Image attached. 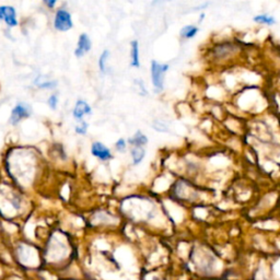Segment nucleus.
I'll return each instance as SVG.
<instances>
[{
    "mask_svg": "<svg viewBox=\"0 0 280 280\" xmlns=\"http://www.w3.org/2000/svg\"><path fill=\"white\" fill-rule=\"evenodd\" d=\"M132 66L133 67H139V46L137 41L132 42Z\"/></svg>",
    "mask_w": 280,
    "mask_h": 280,
    "instance_id": "11",
    "label": "nucleus"
},
{
    "mask_svg": "<svg viewBox=\"0 0 280 280\" xmlns=\"http://www.w3.org/2000/svg\"><path fill=\"white\" fill-rule=\"evenodd\" d=\"M47 103H48V105H49L50 108L56 109L57 104H58V98H57V96H55V95L50 96L49 99L47 100Z\"/></svg>",
    "mask_w": 280,
    "mask_h": 280,
    "instance_id": "18",
    "label": "nucleus"
},
{
    "mask_svg": "<svg viewBox=\"0 0 280 280\" xmlns=\"http://www.w3.org/2000/svg\"><path fill=\"white\" fill-rule=\"evenodd\" d=\"M45 5L47 6V7H49V8H53L55 5H56V2H55V0H52V2H49V0H48V2H47V0H45Z\"/></svg>",
    "mask_w": 280,
    "mask_h": 280,
    "instance_id": "20",
    "label": "nucleus"
},
{
    "mask_svg": "<svg viewBox=\"0 0 280 280\" xmlns=\"http://www.w3.org/2000/svg\"><path fill=\"white\" fill-rule=\"evenodd\" d=\"M169 69V65L160 64L156 61L151 62V79L157 92L163 90L164 76Z\"/></svg>",
    "mask_w": 280,
    "mask_h": 280,
    "instance_id": "1",
    "label": "nucleus"
},
{
    "mask_svg": "<svg viewBox=\"0 0 280 280\" xmlns=\"http://www.w3.org/2000/svg\"><path fill=\"white\" fill-rule=\"evenodd\" d=\"M91 48H92V42L87 34L83 33L79 36L78 45H77V48H76V50H74V55L77 57H82L87 53H89Z\"/></svg>",
    "mask_w": 280,
    "mask_h": 280,
    "instance_id": "7",
    "label": "nucleus"
},
{
    "mask_svg": "<svg viewBox=\"0 0 280 280\" xmlns=\"http://www.w3.org/2000/svg\"><path fill=\"white\" fill-rule=\"evenodd\" d=\"M152 127H154L157 132H160V133H162V132L164 133V132L169 130L167 125L164 122H161V121H156L154 124H152Z\"/></svg>",
    "mask_w": 280,
    "mask_h": 280,
    "instance_id": "16",
    "label": "nucleus"
},
{
    "mask_svg": "<svg viewBox=\"0 0 280 280\" xmlns=\"http://www.w3.org/2000/svg\"><path fill=\"white\" fill-rule=\"evenodd\" d=\"M237 50V46L232 44V43H225V44H220L217 45L214 50H213V55L217 59H223L226 57H229L235 53Z\"/></svg>",
    "mask_w": 280,
    "mask_h": 280,
    "instance_id": "5",
    "label": "nucleus"
},
{
    "mask_svg": "<svg viewBox=\"0 0 280 280\" xmlns=\"http://www.w3.org/2000/svg\"><path fill=\"white\" fill-rule=\"evenodd\" d=\"M199 29L197 27H194V25H186L181 30V36L184 39H192L198 33Z\"/></svg>",
    "mask_w": 280,
    "mask_h": 280,
    "instance_id": "12",
    "label": "nucleus"
},
{
    "mask_svg": "<svg viewBox=\"0 0 280 280\" xmlns=\"http://www.w3.org/2000/svg\"><path fill=\"white\" fill-rule=\"evenodd\" d=\"M256 23H260V24H267V25H273L276 23V20L274 16L271 15H267V14H259L256 15L255 18L253 19Z\"/></svg>",
    "mask_w": 280,
    "mask_h": 280,
    "instance_id": "14",
    "label": "nucleus"
},
{
    "mask_svg": "<svg viewBox=\"0 0 280 280\" xmlns=\"http://www.w3.org/2000/svg\"><path fill=\"white\" fill-rule=\"evenodd\" d=\"M108 57H109V52L107 49H105L99 58V68L102 72H105L106 70V61L108 59Z\"/></svg>",
    "mask_w": 280,
    "mask_h": 280,
    "instance_id": "15",
    "label": "nucleus"
},
{
    "mask_svg": "<svg viewBox=\"0 0 280 280\" xmlns=\"http://www.w3.org/2000/svg\"><path fill=\"white\" fill-rule=\"evenodd\" d=\"M128 142L134 147H142V146L147 145L148 138H147V136L143 135L141 132H137L132 138H129Z\"/></svg>",
    "mask_w": 280,
    "mask_h": 280,
    "instance_id": "9",
    "label": "nucleus"
},
{
    "mask_svg": "<svg viewBox=\"0 0 280 280\" xmlns=\"http://www.w3.org/2000/svg\"><path fill=\"white\" fill-rule=\"evenodd\" d=\"M91 111L92 109L86 101L79 100L77 103H76L72 114H73V117L76 118V120H81L84 115H89L91 113Z\"/></svg>",
    "mask_w": 280,
    "mask_h": 280,
    "instance_id": "8",
    "label": "nucleus"
},
{
    "mask_svg": "<svg viewBox=\"0 0 280 280\" xmlns=\"http://www.w3.org/2000/svg\"><path fill=\"white\" fill-rule=\"evenodd\" d=\"M35 84L40 89H54L57 82L49 79H42V77H38L35 80Z\"/></svg>",
    "mask_w": 280,
    "mask_h": 280,
    "instance_id": "13",
    "label": "nucleus"
},
{
    "mask_svg": "<svg viewBox=\"0 0 280 280\" xmlns=\"http://www.w3.org/2000/svg\"><path fill=\"white\" fill-rule=\"evenodd\" d=\"M88 130V124L86 122H81L79 125L76 126V133L79 135H86Z\"/></svg>",
    "mask_w": 280,
    "mask_h": 280,
    "instance_id": "17",
    "label": "nucleus"
},
{
    "mask_svg": "<svg viewBox=\"0 0 280 280\" xmlns=\"http://www.w3.org/2000/svg\"><path fill=\"white\" fill-rule=\"evenodd\" d=\"M91 154L102 161H107L113 158L112 152L109 151V149L106 146H104L103 143L101 142L93 143L91 147Z\"/></svg>",
    "mask_w": 280,
    "mask_h": 280,
    "instance_id": "6",
    "label": "nucleus"
},
{
    "mask_svg": "<svg viewBox=\"0 0 280 280\" xmlns=\"http://www.w3.org/2000/svg\"><path fill=\"white\" fill-rule=\"evenodd\" d=\"M54 28L62 32L70 30L72 28V20L70 13L64 9L57 10L54 19Z\"/></svg>",
    "mask_w": 280,
    "mask_h": 280,
    "instance_id": "2",
    "label": "nucleus"
},
{
    "mask_svg": "<svg viewBox=\"0 0 280 280\" xmlns=\"http://www.w3.org/2000/svg\"><path fill=\"white\" fill-rule=\"evenodd\" d=\"M115 147L117 148V150L120 151H124V149L126 148V140L125 139H120L116 143H115Z\"/></svg>",
    "mask_w": 280,
    "mask_h": 280,
    "instance_id": "19",
    "label": "nucleus"
},
{
    "mask_svg": "<svg viewBox=\"0 0 280 280\" xmlns=\"http://www.w3.org/2000/svg\"><path fill=\"white\" fill-rule=\"evenodd\" d=\"M0 20L5 21L9 27H16L18 20H16V12L14 8L10 6H0Z\"/></svg>",
    "mask_w": 280,
    "mask_h": 280,
    "instance_id": "4",
    "label": "nucleus"
},
{
    "mask_svg": "<svg viewBox=\"0 0 280 280\" xmlns=\"http://www.w3.org/2000/svg\"><path fill=\"white\" fill-rule=\"evenodd\" d=\"M145 155H146V151L142 147H134L133 150H132L133 163L135 165L139 164L141 161L143 160V158H145Z\"/></svg>",
    "mask_w": 280,
    "mask_h": 280,
    "instance_id": "10",
    "label": "nucleus"
},
{
    "mask_svg": "<svg viewBox=\"0 0 280 280\" xmlns=\"http://www.w3.org/2000/svg\"><path fill=\"white\" fill-rule=\"evenodd\" d=\"M31 113H32V109L28 104H25V103L16 104L14 106V108L12 109L9 122L12 125H16L21 120H24V118L29 117L31 115Z\"/></svg>",
    "mask_w": 280,
    "mask_h": 280,
    "instance_id": "3",
    "label": "nucleus"
}]
</instances>
